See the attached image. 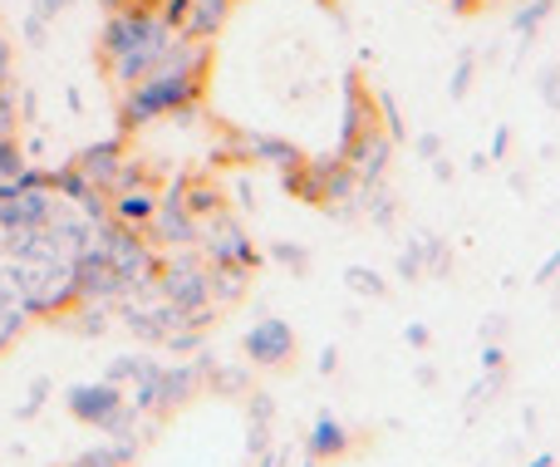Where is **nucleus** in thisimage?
Here are the masks:
<instances>
[{
  "mask_svg": "<svg viewBox=\"0 0 560 467\" xmlns=\"http://www.w3.org/2000/svg\"><path fill=\"white\" fill-rule=\"evenodd\" d=\"M207 69H212V45L183 35L173 49H167V59L153 69V74L138 79L133 89H124V98H118V128L133 133V128L153 124V118L192 114L197 98H202Z\"/></svg>",
  "mask_w": 560,
  "mask_h": 467,
  "instance_id": "f257e3e1",
  "label": "nucleus"
},
{
  "mask_svg": "<svg viewBox=\"0 0 560 467\" xmlns=\"http://www.w3.org/2000/svg\"><path fill=\"white\" fill-rule=\"evenodd\" d=\"M177 39H183V30H173L148 0H138V5L108 10L104 35H98V55H104L118 89H133L138 79H148L163 65Z\"/></svg>",
  "mask_w": 560,
  "mask_h": 467,
  "instance_id": "f03ea898",
  "label": "nucleus"
},
{
  "mask_svg": "<svg viewBox=\"0 0 560 467\" xmlns=\"http://www.w3.org/2000/svg\"><path fill=\"white\" fill-rule=\"evenodd\" d=\"M158 295H163L167 305H177L183 315L202 320L207 305H212V271H202V266H192V261H173L163 271V281H158Z\"/></svg>",
  "mask_w": 560,
  "mask_h": 467,
  "instance_id": "7ed1b4c3",
  "label": "nucleus"
},
{
  "mask_svg": "<svg viewBox=\"0 0 560 467\" xmlns=\"http://www.w3.org/2000/svg\"><path fill=\"white\" fill-rule=\"evenodd\" d=\"M69 413L84 423H94V429L104 433H118L128 423V399L118 394V384H79L74 394H69Z\"/></svg>",
  "mask_w": 560,
  "mask_h": 467,
  "instance_id": "20e7f679",
  "label": "nucleus"
},
{
  "mask_svg": "<svg viewBox=\"0 0 560 467\" xmlns=\"http://www.w3.org/2000/svg\"><path fill=\"white\" fill-rule=\"evenodd\" d=\"M232 157L236 163H271L285 177L305 167V153H300L295 143H285V138H276V133H246V128L232 133Z\"/></svg>",
  "mask_w": 560,
  "mask_h": 467,
  "instance_id": "39448f33",
  "label": "nucleus"
},
{
  "mask_svg": "<svg viewBox=\"0 0 560 467\" xmlns=\"http://www.w3.org/2000/svg\"><path fill=\"white\" fill-rule=\"evenodd\" d=\"M394 143L398 138L388 133L384 124H374V128H364V133L354 138V143L345 148V163L354 167V177H359V187H369V183H378V177L388 173V157H394Z\"/></svg>",
  "mask_w": 560,
  "mask_h": 467,
  "instance_id": "423d86ee",
  "label": "nucleus"
},
{
  "mask_svg": "<svg viewBox=\"0 0 560 467\" xmlns=\"http://www.w3.org/2000/svg\"><path fill=\"white\" fill-rule=\"evenodd\" d=\"M202 242H207V256H212L217 266H236V271H256V242L242 232V226L232 222V217H222L217 212V222H207V232H202Z\"/></svg>",
  "mask_w": 560,
  "mask_h": 467,
  "instance_id": "0eeeda50",
  "label": "nucleus"
},
{
  "mask_svg": "<svg viewBox=\"0 0 560 467\" xmlns=\"http://www.w3.org/2000/svg\"><path fill=\"white\" fill-rule=\"evenodd\" d=\"M153 242H173V246H187V242H197L202 236V222H197L192 212L183 207V197H177V187L167 197H158V212H153V222L143 226Z\"/></svg>",
  "mask_w": 560,
  "mask_h": 467,
  "instance_id": "6e6552de",
  "label": "nucleus"
},
{
  "mask_svg": "<svg viewBox=\"0 0 560 467\" xmlns=\"http://www.w3.org/2000/svg\"><path fill=\"white\" fill-rule=\"evenodd\" d=\"M246 354L256 364H266V370H276V364H285L295 354V330L285 320H256L246 330Z\"/></svg>",
  "mask_w": 560,
  "mask_h": 467,
  "instance_id": "1a4fd4ad",
  "label": "nucleus"
},
{
  "mask_svg": "<svg viewBox=\"0 0 560 467\" xmlns=\"http://www.w3.org/2000/svg\"><path fill=\"white\" fill-rule=\"evenodd\" d=\"M124 163H128V157H124V143H118V138L84 148V153L74 157V167L98 187V192H114V183H118V173H124Z\"/></svg>",
  "mask_w": 560,
  "mask_h": 467,
  "instance_id": "9d476101",
  "label": "nucleus"
},
{
  "mask_svg": "<svg viewBox=\"0 0 560 467\" xmlns=\"http://www.w3.org/2000/svg\"><path fill=\"white\" fill-rule=\"evenodd\" d=\"M153 212H158V192L148 183L118 187V192L108 197V217H114V222H124V226H138V232L153 222Z\"/></svg>",
  "mask_w": 560,
  "mask_h": 467,
  "instance_id": "9b49d317",
  "label": "nucleus"
},
{
  "mask_svg": "<svg viewBox=\"0 0 560 467\" xmlns=\"http://www.w3.org/2000/svg\"><path fill=\"white\" fill-rule=\"evenodd\" d=\"M226 15H232V0H192L183 35H192V39H212L217 30L226 25Z\"/></svg>",
  "mask_w": 560,
  "mask_h": 467,
  "instance_id": "f8f14e48",
  "label": "nucleus"
},
{
  "mask_svg": "<svg viewBox=\"0 0 560 467\" xmlns=\"http://www.w3.org/2000/svg\"><path fill=\"white\" fill-rule=\"evenodd\" d=\"M305 448H310V458H315V463L339 458V453H349V429H345L339 419H329V413H325V419L315 423V433H310Z\"/></svg>",
  "mask_w": 560,
  "mask_h": 467,
  "instance_id": "ddd939ff",
  "label": "nucleus"
},
{
  "mask_svg": "<svg viewBox=\"0 0 560 467\" xmlns=\"http://www.w3.org/2000/svg\"><path fill=\"white\" fill-rule=\"evenodd\" d=\"M25 148H20V138H0V183H20L25 177Z\"/></svg>",
  "mask_w": 560,
  "mask_h": 467,
  "instance_id": "4468645a",
  "label": "nucleus"
},
{
  "mask_svg": "<svg viewBox=\"0 0 560 467\" xmlns=\"http://www.w3.org/2000/svg\"><path fill=\"white\" fill-rule=\"evenodd\" d=\"M345 281H349V291H354V295H374V301H378V295H388V285L378 281V271H369V266H349Z\"/></svg>",
  "mask_w": 560,
  "mask_h": 467,
  "instance_id": "2eb2a0df",
  "label": "nucleus"
},
{
  "mask_svg": "<svg viewBox=\"0 0 560 467\" xmlns=\"http://www.w3.org/2000/svg\"><path fill=\"white\" fill-rule=\"evenodd\" d=\"M128 458H133V443H118V448H89L74 467H124Z\"/></svg>",
  "mask_w": 560,
  "mask_h": 467,
  "instance_id": "dca6fc26",
  "label": "nucleus"
},
{
  "mask_svg": "<svg viewBox=\"0 0 560 467\" xmlns=\"http://www.w3.org/2000/svg\"><path fill=\"white\" fill-rule=\"evenodd\" d=\"M20 133V94L15 89H0V138Z\"/></svg>",
  "mask_w": 560,
  "mask_h": 467,
  "instance_id": "f3484780",
  "label": "nucleus"
},
{
  "mask_svg": "<svg viewBox=\"0 0 560 467\" xmlns=\"http://www.w3.org/2000/svg\"><path fill=\"white\" fill-rule=\"evenodd\" d=\"M546 15H551V0H532V5H526V10H516V20H512V25L522 30V35H532V30L541 25Z\"/></svg>",
  "mask_w": 560,
  "mask_h": 467,
  "instance_id": "a211bd4d",
  "label": "nucleus"
},
{
  "mask_svg": "<svg viewBox=\"0 0 560 467\" xmlns=\"http://www.w3.org/2000/svg\"><path fill=\"white\" fill-rule=\"evenodd\" d=\"M276 261L290 266V271H305V266H310V252H305V246H276Z\"/></svg>",
  "mask_w": 560,
  "mask_h": 467,
  "instance_id": "6ab92c4d",
  "label": "nucleus"
},
{
  "mask_svg": "<svg viewBox=\"0 0 560 467\" xmlns=\"http://www.w3.org/2000/svg\"><path fill=\"white\" fill-rule=\"evenodd\" d=\"M369 217H374L378 226H388V222H394V197H388V192H374V202H369Z\"/></svg>",
  "mask_w": 560,
  "mask_h": 467,
  "instance_id": "aec40b11",
  "label": "nucleus"
},
{
  "mask_svg": "<svg viewBox=\"0 0 560 467\" xmlns=\"http://www.w3.org/2000/svg\"><path fill=\"white\" fill-rule=\"evenodd\" d=\"M45 35H49V20L30 10V15H25V39H30V45H45Z\"/></svg>",
  "mask_w": 560,
  "mask_h": 467,
  "instance_id": "412c9836",
  "label": "nucleus"
},
{
  "mask_svg": "<svg viewBox=\"0 0 560 467\" xmlns=\"http://www.w3.org/2000/svg\"><path fill=\"white\" fill-rule=\"evenodd\" d=\"M467 79H472V55L457 59V69H453V98H463V94H467Z\"/></svg>",
  "mask_w": 560,
  "mask_h": 467,
  "instance_id": "4be33fe9",
  "label": "nucleus"
},
{
  "mask_svg": "<svg viewBox=\"0 0 560 467\" xmlns=\"http://www.w3.org/2000/svg\"><path fill=\"white\" fill-rule=\"evenodd\" d=\"M10 69H15V55H10V39L0 35V89H10Z\"/></svg>",
  "mask_w": 560,
  "mask_h": 467,
  "instance_id": "5701e85b",
  "label": "nucleus"
},
{
  "mask_svg": "<svg viewBox=\"0 0 560 467\" xmlns=\"http://www.w3.org/2000/svg\"><path fill=\"white\" fill-rule=\"evenodd\" d=\"M69 0H35V15H45V20H55L59 10H65Z\"/></svg>",
  "mask_w": 560,
  "mask_h": 467,
  "instance_id": "b1692460",
  "label": "nucleus"
},
{
  "mask_svg": "<svg viewBox=\"0 0 560 467\" xmlns=\"http://www.w3.org/2000/svg\"><path fill=\"white\" fill-rule=\"evenodd\" d=\"M438 148H443V143H438L433 133H423V138H418V153H423V157H438Z\"/></svg>",
  "mask_w": 560,
  "mask_h": 467,
  "instance_id": "393cba45",
  "label": "nucleus"
},
{
  "mask_svg": "<svg viewBox=\"0 0 560 467\" xmlns=\"http://www.w3.org/2000/svg\"><path fill=\"white\" fill-rule=\"evenodd\" d=\"M556 271H560V252H556V256H551V261H546V266H541V281H551V276H556Z\"/></svg>",
  "mask_w": 560,
  "mask_h": 467,
  "instance_id": "a878e982",
  "label": "nucleus"
},
{
  "mask_svg": "<svg viewBox=\"0 0 560 467\" xmlns=\"http://www.w3.org/2000/svg\"><path fill=\"white\" fill-rule=\"evenodd\" d=\"M104 10H124V5H138V0H98Z\"/></svg>",
  "mask_w": 560,
  "mask_h": 467,
  "instance_id": "bb28decb",
  "label": "nucleus"
},
{
  "mask_svg": "<svg viewBox=\"0 0 560 467\" xmlns=\"http://www.w3.org/2000/svg\"><path fill=\"white\" fill-rule=\"evenodd\" d=\"M261 467H280V453H271V458H266Z\"/></svg>",
  "mask_w": 560,
  "mask_h": 467,
  "instance_id": "cd10ccee",
  "label": "nucleus"
},
{
  "mask_svg": "<svg viewBox=\"0 0 560 467\" xmlns=\"http://www.w3.org/2000/svg\"><path fill=\"white\" fill-rule=\"evenodd\" d=\"M319 5H329V0H319Z\"/></svg>",
  "mask_w": 560,
  "mask_h": 467,
  "instance_id": "c85d7f7f",
  "label": "nucleus"
}]
</instances>
